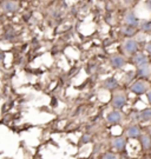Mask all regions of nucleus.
Wrapping results in <instances>:
<instances>
[{"instance_id": "7", "label": "nucleus", "mask_w": 151, "mask_h": 159, "mask_svg": "<svg viewBox=\"0 0 151 159\" xmlns=\"http://www.w3.org/2000/svg\"><path fill=\"white\" fill-rule=\"evenodd\" d=\"M111 145L112 148L117 151H123L125 146H126V139L122 136H117V137H113L111 140Z\"/></svg>"}, {"instance_id": "1", "label": "nucleus", "mask_w": 151, "mask_h": 159, "mask_svg": "<svg viewBox=\"0 0 151 159\" xmlns=\"http://www.w3.org/2000/svg\"><path fill=\"white\" fill-rule=\"evenodd\" d=\"M150 89V84L149 81H146L145 79H137L134 80V83L130 85V91L137 94V96H142L145 94L146 91Z\"/></svg>"}, {"instance_id": "6", "label": "nucleus", "mask_w": 151, "mask_h": 159, "mask_svg": "<svg viewBox=\"0 0 151 159\" xmlns=\"http://www.w3.org/2000/svg\"><path fill=\"white\" fill-rule=\"evenodd\" d=\"M137 67V74L139 75L142 79H148L151 77V64L145 63L142 64L139 66H136Z\"/></svg>"}, {"instance_id": "11", "label": "nucleus", "mask_w": 151, "mask_h": 159, "mask_svg": "<svg viewBox=\"0 0 151 159\" xmlns=\"http://www.w3.org/2000/svg\"><path fill=\"white\" fill-rule=\"evenodd\" d=\"M1 10L4 12H16L18 10V2L14 0L1 1Z\"/></svg>"}, {"instance_id": "2", "label": "nucleus", "mask_w": 151, "mask_h": 159, "mask_svg": "<svg viewBox=\"0 0 151 159\" xmlns=\"http://www.w3.org/2000/svg\"><path fill=\"white\" fill-rule=\"evenodd\" d=\"M138 41L137 39H134V38H126V39L123 41L122 44V48H123L124 53L126 56H134L136 52H138Z\"/></svg>"}, {"instance_id": "21", "label": "nucleus", "mask_w": 151, "mask_h": 159, "mask_svg": "<svg viewBox=\"0 0 151 159\" xmlns=\"http://www.w3.org/2000/svg\"><path fill=\"white\" fill-rule=\"evenodd\" d=\"M149 132H150V136H151V126H150V129H149Z\"/></svg>"}, {"instance_id": "18", "label": "nucleus", "mask_w": 151, "mask_h": 159, "mask_svg": "<svg viewBox=\"0 0 151 159\" xmlns=\"http://www.w3.org/2000/svg\"><path fill=\"white\" fill-rule=\"evenodd\" d=\"M144 48H145V51L148 52V54H150V56H151V41H148V43H145Z\"/></svg>"}, {"instance_id": "4", "label": "nucleus", "mask_w": 151, "mask_h": 159, "mask_svg": "<svg viewBox=\"0 0 151 159\" xmlns=\"http://www.w3.org/2000/svg\"><path fill=\"white\" fill-rule=\"evenodd\" d=\"M123 19H124V24H125L126 26H131V27H134V29L138 27L139 21H140L139 19H138V17L134 14V12H132V11L125 12Z\"/></svg>"}, {"instance_id": "5", "label": "nucleus", "mask_w": 151, "mask_h": 159, "mask_svg": "<svg viewBox=\"0 0 151 159\" xmlns=\"http://www.w3.org/2000/svg\"><path fill=\"white\" fill-rule=\"evenodd\" d=\"M122 119H123V114L119 110H112L106 114V121L111 125L120 123Z\"/></svg>"}, {"instance_id": "19", "label": "nucleus", "mask_w": 151, "mask_h": 159, "mask_svg": "<svg viewBox=\"0 0 151 159\" xmlns=\"http://www.w3.org/2000/svg\"><path fill=\"white\" fill-rule=\"evenodd\" d=\"M145 96H146V98H148V102L151 104V87L149 89V90H148V91H146Z\"/></svg>"}, {"instance_id": "23", "label": "nucleus", "mask_w": 151, "mask_h": 159, "mask_svg": "<svg viewBox=\"0 0 151 159\" xmlns=\"http://www.w3.org/2000/svg\"><path fill=\"white\" fill-rule=\"evenodd\" d=\"M145 159H150V158H145Z\"/></svg>"}, {"instance_id": "8", "label": "nucleus", "mask_w": 151, "mask_h": 159, "mask_svg": "<svg viewBox=\"0 0 151 159\" xmlns=\"http://www.w3.org/2000/svg\"><path fill=\"white\" fill-rule=\"evenodd\" d=\"M110 64H111V66L113 68H122L125 66V64H126V60H125V58L123 56H120V54H115V56H112L110 58Z\"/></svg>"}, {"instance_id": "14", "label": "nucleus", "mask_w": 151, "mask_h": 159, "mask_svg": "<svg viewBox=\"0 0 151 159\" xmlns=\"http://www.w3.org/2000/svg\"><path fill=\"white\" fill-rule=\"evenodd\" d=\"M117 86H118L117 80L113 79V78H107V79L104 80V83H103V87L109 90V91H112V90L117 89Z\"/></svg>"}, {"instance_id": "9", "label": "nucleus", "mask_w": 151, "mask_h": 159, "mask_svg": "<svg viewBox=\"0 0 151 159\" xmlns=\"http://www.w3.org/2000/svg\"><path fill=\"white\" fill-rule=\"evenodd\" d=\"M140 134H142V130H140V126L137 124H132L125 130V136L128 138H138Z\"/></svg>"}, {"instance_id": "3", "label": "nucleus", "mask_w": 151, "mask_h": 159, "mask_svg": "<svg viewBox=\"0 0 151 159\" xmlns=\"http://www.w3.org/2000/svg\"><path fill=\"white\" fill-rule=\"evenodd\" d=\"M126 102H128V97H126V94L124 92L122 91L116 92L112 96L111 105L112 107H113V110H120V108H123L126 105Z\"/></svg>"}, {"instance_id": "20", "label": "nucleus", "mask_w": 151, "mask_h": 159, "mask_svg": "<svg viewBox=\"0 0 151 159\" xmlns=\"http://www.w3.org/2000/svg\"><path fill=\"white\" fill-rule=\"evenodd\" d=\"M90 139H91V137H90L89 134H85V136H83V138H82V142H83V143H89Z\"/></svg>"}, {"instance_id": "16", "label": "nucleus", "mask_w": 151, "mask_h": 159, "mask_svg": "<svg viewBox=\"0 0 151 159\" xmlns=\"http://www.w3.org/2000/svg\"><path fill=\"white\" fill-rule=\"evenodd\" d=\"M138 27H139L143 32H149V31H151V23L148 21V20H142V21H139Z\"/></svg>"}, {"instance_id": "10", "label": "nucleus", "mask_w": 151, "mask_h": 159, "mask_svg": "<svg viewBox=\"0 0 151 159\" xmlns=\"http://www.w3.org/2000/svg\"><path fill=\"white\" fill-rule=\"evenodd\" d=\"M132 59V63L136 65V66H139L142 64H145V63H149V58L146 56L144 52H136L134 56L131 57Z\"/></svg>"}, {"instance_id": "22", "label": "nucleus", "mask_w": 151, "mask_h": 159, "mask_svg": "<svg viewBox=\"0 0 151 159\" xmlns=\"http://www.w3.org/2000/svg\"><path fill=\"white\" fill-rule=\"evenodd\" d=\"M0 1H4V0H0Z\"/></svg>"}, {"instance_id": "13", "label": "nucleus", "mask_w": 151, "mask_h": 159, "mask_svg": "<svg viewBox=\"0 0 151 159\" xmlns=\"http://www.w3.org/2000/svg\"><path fill=\"white\" fill-rule=\"evenodd\" d=\"M138 117H139L140 121H143V123H149V121H151V107L142 110L139 113H138Z\"/></svg>"}, {"instance_id": "15", "label": "nucleus", "mask_w": 151, "mask_h": 159, "mask_svg": "<svg viewBox=\"0 0 151 159\" xmlns=\"http://www.w3.org/2000/svg\"><path fill=\"white\" fill-rule=\"evenodd\" d=\"M136 30L134 27H131V26H124V27H122V33L124 34V35H126L128 38H130V37H132V35H134V33H136Z\"/></svg>"}, {"instance_id": "12", "label": "nucleus", "mask_w": 151, "mask_h": 159, "mask_svg": "<svg viewBox=\"0 0 151 159\" xmlns=\"http://www.w3.org/2000/svg\"><path fill=\"white\" fill-rule=\"evenodd\" d=\"M139 144L142 146V150H144V151L151 148V136H149V134H140Z\"/></svg>"}, {"instance_id": "17", "label": "nucleus", "mask_w": 151, "mask_h": 159, "mask_svg": "<svg viewBox=\"0 0 151 159\" xmlns=\"http://www.w3.org/2000/svg\"><path fill=\"white\" fill-rule=\"evenodd\" d=\"M101 159H119V158H118L117 154L113 153V152H106V153L103 154Z\"/></svg>"}]
</instances>
